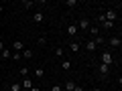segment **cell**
Segmentation results:
<instances>
[{
    "mask_svg": "<svg viewBox=\"0 0 122 91\" xmlns=\"http://www.w3.org/2000/svg\"><path fill=\"white\" fill-rule=\"evenodd\" d=\"M22 51H25V43L16 39V41L12 43V53H22Z\"/></svg>",
    "mask_w": 122,
    "mask_h": 91,
    "instance_id": "obj_5",
    "label": "cell"
},
{
    "mask_svg": "<svg viewBox=\"0 0 122 91\" xmlns=\"http://www.w3.org/2000/svg\"><path fill=\"white\" fill-rule=\"evenodd\" d=\"M0 55L4 57V59H10V57H12V51H10V49H4V51L0 53Z\"/></svg>",
    "mask_w": 122,
    "mask_h": 91,
    "instance_id": "obj_19",
    "label": "cell"
},
{
    "mask_svg": "<svg viewBox=\"0 0 122 91\" xmlns=\"http://www.w3.org/2000/svg\"><path fill=\"white\" fill-rule=\"evenodd\" d=\"M20 6H22L25 10H29V8H33V6H35V2H30V0H22Z\"/></svg>",
    "mask_w": 122,
    "mask_h": 91,
    "instance_id": "obj_13",
    "label": "cell"
},
{
    "mask_svg": "<svg viewBox=\"0 0 122 91\" xmlns=\"http://www.w3.org/2000/svg\"><path fill=\"white\" fill-rule=\"evenodd\" d=\"M53 53H55V57H63V55H65V49H63V47H57Z\"/></svg>",
    "mask_w": 122,
    "mask_h": 91,
    "instance_id": "obj_16",
    "label": "cell"
},
{
    "mask_svg": "<svg viewBox=\"0 0 122 91\" xmlns=\"http://www.w3.org/2000/svg\"><path fill=\"white\" fill-rule=\"evenodd\" d=\"M10 59H12V61H20L22 57H20V53H12V57H10Z\"/></svg>",
    "mask_w": 122,
    "mask_h": 91,
    "instance_id": "obj_22",
    "label": "cell"
},
{
    "mask_svg": "<svg viewBox=\"0 0 122 91\" xmlns=\"http://www.w3.org/2000/svg\"><path fill=\"white\" fill-rule=\"evenodd\" d=\"M87 30H90V36H92V39H96V36H100V26H98V24H92V26H90Z\"/></svg>",
    "mask_w": 122,
    "mask_h": 91,
    "instance_id": "obj_8",
    "label": "cell"
},
{
    "mask_svg": "<svg viewBox=\"0 0 122 91\" xmlns=\"http://www.w3.org/2000/svg\"><path fill=\"white\" fill-rule=\"evenodd\" d=\"M18 73H20L22 77H26V75H29V67H20V69H18Z\"/></svg>",
    "mask_w": 122,
    "mask_h": 91,
    "instance_id": "obj_21",
    "label": "cell"
},
{
    "mask_svg": "<svg viewBox=\"0 0 122 91\" xmlns=\"http://www.w3.org/2000/svg\"><path fill=\"white\" fill-rule=\"evenodd\" d=\"M33 20H35V22H43V20H45V14L41 12V10H37L35 16H33Z\"/></svg>",
    "mask_w": 122,
    "mask_h": 91,
    "instance_id": "obj_12",
    "label": "cell"
},
{
    "mask_svg": "<svg viewBox=\"0 0 122 91\" xmlns=\"http://www.w3.org/2000/svg\"><path fill=\"white\" fill-rule=\"evenodd\" d=\"M73 91H83V87H79V85H75V89Z\"/></svg>",
    "mask_w": 122,
    "mask_h": 91,
    "instance_id": "obj_26",
    "label": "cell"
},
{
    "mask_svg": "<svg viewBox=\"0 0 122 91\" xmlns=\"http://www.w3.org/2000/svg\"><path fill=\"white\" fill-rule=\"evenodd\" d=\"M8 91H22V87H20V83H12L8 87Z\"/></svg>",
    "mask_w": 122,
    "mask_h": 91,
    "instance_id": "obj_17",
    "label": "cell"
},
{
    "mask_svg": "<svg viewBox=\"0 0 122 91\" xmlns=\"http://www.w3.org/2000/svg\"><path fill=\"white\" fill-rule=\"evenodd\" d=\"M79 49H81V45H79L77 41H71V43H69V51H71V53H77Z\"/></svg>",
    "mask_w": 122,
    "mask_h": 91,
    "instance_id": "obj_9",
    "label": "cell"
},
{
    "mask_svg": "<svg viewBox=\"0 0 122 91\" xmlns=\"http://www.w3.org/2000/svg\"><path fill=\"white\" fill-rule=\"evenodd\" d=\"M75 85H77L75 81H65V85H63V91H73V89H75Z\"/></svg>",
    "mask_w": 122,
    "mask_h": 91,
    "instance_id": "obj_10",
    "label": "cell"
},
{
    "mask_svg": "<svg viewBox=\"0 0 122 91\" xmlns=\"http://www.w3.org/2000/svg\"><path fill=\"white\" fill-rule=\"evenodd\" d=\"M20 87H22V89H33V87H35V83H33V79H29V77H25V79H22V81H20Z\"/></svg>",
    "mask_w": 122,
    "mask_h": 91,
    "instance_id": "obj_6",
    "label": "cell"
},
{
    "mask_svg": "<svg viewBox=\"0 0 122 91\" xmlns=\"http://www.w3.org/2000/svg\"><path fill=\"white\" fill-rule=\"evenodd\" d=\"M51 91H63V85H53Z\"/></svg>",
    "mask_w": 122,
    "mask_h": 91,
    "instance_id": "obj_23",
    "label": "cell"
},
{
    "mask_svg": "<svg viewBox=\"0 0 122 91\" xmlns=\"http://www.w3.org/2000/svg\"><path fill=\"white\" fill-rule=\"evenodd\" d=\"M0 91H2V89H0Z\"/></svg>",
    "mask_w": 122,
    "mask_h": 91,
    "instance_id": "obj_30",
    "label": "cell"
},
{
    "mask_svg": "<svg viewBox=\"0 0 122 91\" xmlns=\"http://www.w3.org/2000/svg\"><path fill=\"white\" fill-rule=\"evenodd\" d=\"M61 69H63V71H69L71 69V61H67V59L61 61Z\"/></svg>",
    "mask_w": 122,
    "mask_h": 91,
    "instance_id": "obj_14",
    "label": "cell"
},
{
    "mask_svg": "<svg viewBox=\"0 0 122 91\" xmlns=\"http://www.w3.org/2000/svg\"><path fill=\"white\" fill-rule=\"evenodd\" d=\"M102 14H104V18H106L108 22H112V24L116 22V18H118V12H116L114 8H108L106 12H102Z\"/></svg>",
    "mask_w": 122,
    "mask_h": 91,
    "instance_id": "obj_1",
    "label": "cell"
},
{
    "mask_svg": "<svg viewBox=\"0 0 122 91\" xmlns=\"http://www.w3.org/2000/svg\"><path fill=\"white\" fill-rule=\"evenodd\" d=\"M108 71H110L108 65H100V73H102V75H108Z\"/></svg>",
    "mask_w": 122,
    "mask_h": 91,
    "instance_id": "obj_20",
    "label": "cell"
},
{
    "mask_svg": "<svg viewBox=\"0 0 122 91\" xmlns=\"http://www.w3.org/2000/svg\"><path fill=\"white\" fill-rule=\"evenodd\" d=\"M114 63V57H112V53L110 51H102V65H112Z\"/></svg>",
    "mask_w": 122,
    "mask_h": 91,
    "instance_id": "obj_2",
    "label": "cell"
},
{
    "mask_svg": "<svg viewBox=\"0 0 122 91\" xmlns=\"http://www.w3.org/2000/svg\"><path fill=\"white\" fill-rule=\"evenodd\" d=\"M75 26H77V30H87V28L92 26V22H90V18H81Z\"/></svg>",
    "mask_w": 122,
    "mask_h": 91,
    "instance_id": "obj_4",
    "label": "cell"
},
{
    "mask_svg": "<svg viewBox=\"0 0 122 91\" xmlns=\"http://www.w3.org/2000/svg\"><path fill=\"white\" fill-rule=\"evenodd\" d=\"M20 57L22 59H30V57H33V51H30V49H25V51L20 53Z\"/></svg>",
    "mask_w": 122,
    "mask_h": 91,
    "instance_id": "obj_15",
    "label": "cell"
},
{
    "mask_svg": "<svg viewBox=\"0 0 122 91\" xmlns=\"http://www.w3.org/2000/svg\"><path fill=\"white\" fill-rule=\"evenodd\" d=\"M92 91H102V89H100V87H94V89H92Z\"/></svg>",
    "mask_w": 122,
    "mask_h": 91,
    "instance_id": "obj_28",
    "label": "cell"
},
{
    "mask_svg": "<svg viewBox=\"0 0 122 91\" xmlns=\"http://www.w3.org/2000/svg\"><path fill=\"white\" fill-rule=\"evenodd\" d=\"M65 4H67V6H77V0H67Z\"/></svg>",
    "mask_w": 122,
    "mask_h": 91,
    "instance_id": "obj_24",
    "label": "cell"
},
{
    "mask_svg": "<svg viewBox=\"0 0 122 91\" xmlns=\"http://www.w3.org/2000/svg\"><path fill=\"white\" fill-rule=\"evenodd\" d=\"M4 49H6V47H4V43H2V41H0V53L4 51Z\"/></svg>",
    "mask_w": 122,
    "mask_h": 91,
    "instance_id": "obj_25",
    "label": "cell"
},
{
    "mask_svg": "<svg viewBox=\"0 0 122 91\" xmlns=\"http://www.w3.org/2000/svg\"><path fill=\"white\" fill-rule=\"evenodd\" d=\"M86 51H87V53H96V51H98V45L94 43L92 39H87V41H86Z\"/></svg>",
    "mask_w": 122,
    "mask_h": 91,
    "instance_id": "obj_7",
    "label": "cell"
},
{
    "mask_svg": "<svg viewBox=\"0 0 122 91\" xmlns=\"http://www.w3.org/2000/svg\"><path fill=\"white\" fill-rule=\"evenodd\" d=\"M30 91H41V87H33V89H30Z\"/></svg>",
    "mask_w": 122,
    "mask_h": 91,
    "instance_id": "obj_27",
    "label": "cell"
},
{
    "mask_svg": "<svg viewBox=\"0 0 122 91\" xmlns=\"http://www.w3.org/2000/svg\"><path fill=\"white\" fill-rule=\"evenodd\" d=\"M77 32H79V30H77V26H75V24H69V26H67V35H69V36H75Z\"/></svg>",
    "mask_w": 122,
    "mask_h": 91,
    "instance_id": "obj_11",
    "label": "cell"
},
{
    "mask_svg": "<svg viewBox=\"0 0 122 91\" xmlns=\"http://www.w3.org/2000/svg\"><path fill=\"white\" fill-rule=\"evenodd\" d=\"M2 10H4V6H0V14H2Z\"/></svg>",
    "mask_w": 122,
    "mask_h": 91,
    "instance_id": "obj_29",
    "label": "cell"
},
{
    "mask_svg": "<svg viewBox=\"0 0 122 91\" xmlns=\"http://www.w3.org/2000/svg\"><path fill=\"white\" fill-rule=\"evenodd\" d=\"M108 45H110L112 49H120V47H122V39H120V36H110V39H108Z\"/></svg>",
    "mask_w": 122,
    "mask_h": 91,
    "instance_id": "obj_3",
    "label": "cell"
},
{
    "mask_svg": "<svg viewBox=\"0 0 122 91\" xmlns=\"http://www.w3.org/2000/svg\"><path fill=\"white\" fill-rule=\"evenodd\" d=\"M35 77H37V79H43V77H45V71L41 69V67H39V69H35Z\"/></svg>",
    "mask_w": 122,
    "mask_h": 91,
    "instance_id": "obj_18",
    "label": "cell"
}]
</instances>
